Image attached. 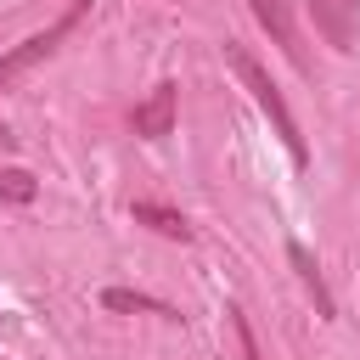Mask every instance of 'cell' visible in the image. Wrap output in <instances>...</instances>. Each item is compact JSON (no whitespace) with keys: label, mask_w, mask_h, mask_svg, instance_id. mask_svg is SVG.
<instances>
[{"label":"cell","mask_w":360,"mask_h":360,"mask_svg":"<svg viewBox=\"0 0 360 360\" xmlns=\"http://www.w3.org/2000/svg\"><path fill=\"white\" fill-rule=\"evenodd\" d=\"M101 304H107L112 315H163V321H180V309H169V304L152 298V292H129V287H107Z\"/></svg>","instance_id":"obj_8"},{"label":"cell","mask_w":360,"mask_h":360,"mask_svg":"<svg viewBox=\"0 0 360 360\" xmlns=\"http://www.w3.org/2000/svg\"><path fill=\"white\" fill-rule=\"evenodd\" d=\"M129 214H135V225H152L169 242H191V219L174 214V208H163V202H129Z\"/></svg>","instance_id":"obj_7"},{"label":"cell","mask_w":360,"mask_h":360,"mask_svg":"<svg viewBox=\"0 0 360 360\" xmlns=\"http://www.w3.org/2000/svg\"><path fill=\"white\" fill-rule=\"evenodd\" d=\"M253 6V17H259V28L292 56V68L298 73H309V56H304V39H298V17H292V0H248Z\"/></svg>","instance_id":"obj_4"},{"label":"cell","mask_w":360,"mask_h":360,"mask_svg":"<svg viewBox=\"0 0 360 360\" xmlns=\"http://www.w3.org/2000/svg\"><path fill=\"white\" fill-rule=\"evenodd\" d=\"M174 112H180V84H152V96L135 107V135L141 141H163V135H174Z\"/></svg>","instance_id":"obj_5"},{"label":"cell","mask_w":360,"mask_h":360,"mask_svg":"<svg viewBox=\"0 0 360 360\" xmlns=\"http://www.w3.org/2000/svg\"><path fill=\"white\" fill-rule=\"evenodd\" d=\"M309 17H315V28L332 51L349 56L360 45V0H309Z\"/></svg>","instance_id":"obj_3"},{"label":"cell","mask_w":360,"mask_h":360,"mask_svg":"<svg viewBox=\"0 0 360 360\" xmlns=\"http://www.w3.org/2000/svg\"><path fill=\"white\" fill-rule=\"evenodd\" d=\"M39 197V180L28 169H0V202H34Z\"/></svg>","instance_id":"obj_9"},{"label":"cell","mask_w":360,"mask_h":360,"mask_svg":"<svg viewBox=\"0 0 360 360\" xmlns=\"http://www.w3.org/2000/svg\"><path fill=\"white\" fill-rule=\"evenodd\" d=\"M287 259H292V270H298V281H304V292L315 298V315H338V298L326 292V276H321V264H315V253L304 248V242H287Z\"/></svg>","instance_id":"obj_6"},{"label":"cell","mask_w":360,"mask_h":360,"mask_svg":"<svg viewBox=\"0 0 360 360\" xmlns=\"http://www.w3.org/2000/svg\"><path fill=\"white\" fill-rule=\"evenodd\" d=\"M219 51H225V68H231V73H236V79H242V84L253 90L259 112H264V118L276 124V135H281L287 158H292V163L304 169V163H309V146H304V135H298V118H292V107H287V101H281V90H276V79L264 73V62H259V56H253V51H248L242 39H225Z\"/></svg>","instance_id":"obj_1"},{"label":"cell","mask_w":360,"mask_h":360,"mask_svg":"<svg viewBox=\"0 0 360 360\" xmlns=\"http://www.w3.org/2000/svg\"><path fill=\"white\" fill-rule=\"evenodd\" d=\"M225 315H231V332H236V343H242V360H259V338H253V321L242 315V304H231Z\"/></svg>","instance_id":"obj_10"},{"label":"cell","mask_w":360,"mask_h":360,"mask_svg":"<svg viewBox=\"0 0 360 360\" xmlns=\"http://www.w3.org/2000/svg\"><path fill=\"white\" fill-rule=\"evenodd\" d=\"M84 17H90V0H68V11H62V17H56L45 34H28L22 45H11V51L0 56V96H6V90H11L22 73H34L39 62H51V56H56V45H62V39H68V34H73Z\"/></svg>","instance_id":"obj_2"}]
</instances>
